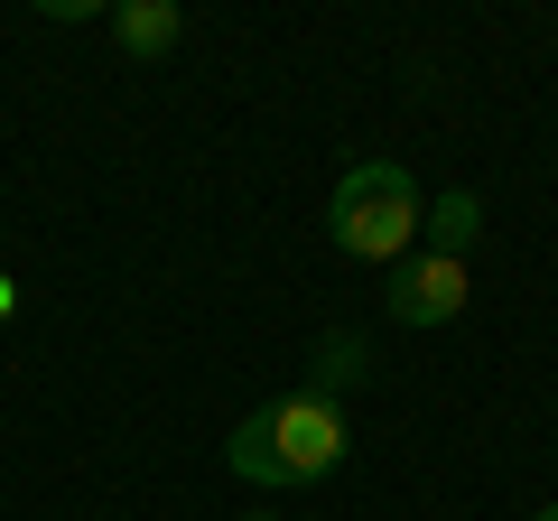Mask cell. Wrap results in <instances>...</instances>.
Here are the masks:
<instances>
[{
  "label": "cell",
  "mask_w": 558,
  "mask_h": 521,
  "mask_svg": "<svg viewBox=\"0 0 558 521\" xmlns=\"http://www.w3.org/2000/svg\"><path fill=\"white\" fill-rule=\"evenodd\" d=\"M531 521H558V502H539V512H531Z\"/></svg>",
  "instance_id": "cell-8"
},
{
  "label": "cell",
  "mask_w": 558,
  "mask_h": 521,
  "mask_svg": "<svg viewBox=\"0 0 558 521\" xmlns=\"http://www.w3.org/2000/svg\"><path fill=\"white\" fill-rule=\"evenodd\" d=\"M102 28H112L121 57H168L186 38V10L178 0H121V10H102Z\"/></svg>",
  "instance_id": "cell-4"
},
{
  "label": "cell",
  "mask_w": 558,
  "mask_h": 521,
  "mask_svg": "<svg viewBox=\"0 0 558 521\" xmlns=\"http://www.w3.org/2000/svg\"><path fill=\"white\" fill-rule=\"evenodd\" d=\"M418 233H428V252L465 260V252H475V233H484V196H475V186H447V196L418 215Z\"/></svg>",
  "instance_id": "cell-5"
},
{
  "label": "cell",
  "mask_w": 558,
  "mask_h": 521,
  "mask_svg": "<svg viewBox=\"0 0 558 521\" xmlns=\"http://www.w3.org/2000/svg\"><path fill=\"white\" fill-rule=\"evenodd\" d=\"M242 521H279V512H242Z\"/></svg>",
  "instance_id": "cell-9"
},
{
  "label": "cell",
  "mask_w": 558,
  "mask_h": 521,
  "mask_svg": "<svg viewBox=\"0 0 558 521\" xmlns=\"http://www.w3.org/2000/svg\"><path fill=\"white\" fill-rule=\"evenodd\" d=\"M10 307H20V289H10V270H0V326H10Z\"/></svg>",
  "instance_id": "cell-7"
},
{
  "label": "cell",
  "mask_w": 558,
  "mask_h": 521,
  "mask_svg": "<svg viewBox=\"0 0 558 521\" xmlns=\"http://www.w3.org/2000/svg\"><path fill=\"white\" fill-rule=\"evenodd\" d=\"M326 242L344 260H410L418 242V178L400 159H363L336 178V205H326Z\"/></svg>",
  "instance_id": "cell-2"
},
{
  "label": "cell",
  "mask_w": 558,
  "mask_h": 521,
  "mask_svg": "<svg viewBox=\"0 0 558 521\" xmlns=\"http://www.w3.org/2000/svg\"><path fill=\"white\" fill-rule=\"evenodd\" d=\"M363 373H373V344H363V336H344V326H336V336L317 344V381H307V391H326V401H336L344 381H363Z\"/></svg>",
  "instance_id": "cell-6"
},
{
  "label": "cell",
  "mask_w": 558,
  "mask_h": 521,
  "mask_svg": "<svg viewBox=\"0 0 558 521\" xmlns=\"http://www.w3.org/2000/svg\"><path fill=\"white\" fill-rule=\"evenodd\" d=\"M465 299H475L465 260H447V252L391 260V317H400V326H447V317H465Z\"/></svg>",
  "instance_id": "cell-3"
},
{
  "label": "cell",
  "mask_w": 558,
  "mask_h": 521,
  "mask_svg": "<svg viewBox=\"0 0 558 521\" xmlns=\"http://www.w3.org/2000/svg\"><path fill=\"white\" fill-rule=\"evenodd\" d=\"M344 457H354V428H344V410L326 401V391H279V401H260L252 420L223 438V465H233L242 484H279V494L326 484Z\"/></svg>",
  "instance_id": "cell-1"
}]
</instances>
